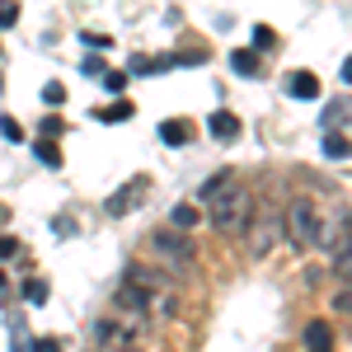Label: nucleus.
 I'll use <instances>...</instances> for the list:
<instances>
[{
	"label": "nucleus",
	"instance_id": "6ab92c4d",
	"mask_svg": "<svg viewBox=\"0 0 352 352\" xmlns=\"http://www.w3.org/2000/svg\"><path fill=\"white\" fill-rule=\"evenodd\" d=\"M47 292H52V287H47V277H28V282H24V300H28V305H43Z\"/></svg>",
	"mask_w": 352,
	"mask_h": 352
},
{
	"label": "nucleus",
	"instance_id": "aec40b11",
	"mask_svg": "<svg viewBox=\"0 0 352 352\" xmlns=\"http://www.w3.org/2000/svg\"><path fill=\"white\" fill-rule=\"evenodd\" d=\"M333 277H343V287H352V244L333 254Z\"/></svg>",
	"mask_w": 352,
	"mask_h": 352
},
{
	"label": "nucleus",
	"instance_id": "b1692460",
	"mask_svg": "<svg viewBox=\"0 0 352 352\" xmlns=\"http://www.w3.org/2000/svg\"><path fill=\"white\" fill-rule=\"evenodd\" d=\"M104 89H109V94H122V89H127V71H109V76H104Z\"/></svg>",
	"mask_w": 352,
	"mask_h": 352
},
{
	"label": "nucleus",
	"instance_id": "423d86ee",
	"mask_svg": "<svg viewBox=\"0 0 352 352\" xmlns=\"http://www.w3.org/2000/svg\"><path fill=\"white\" fill-rule=\"evenodd\" d=\"M282 85H287V94H292V99H305V104H310V99H320V76H315V71H292Z\"/></svg>",
	"mask_w": 352,
	"mask_h": 352
},
{
	"label": "nucleus",
	"instance_id": "f704fd0d",
	"mask_svg": "<svg viewBox=\"0 0 352 352\" xmlns=\"http://www.w3.org/2000/svg\"><path fill=\"white\" fill-rule=\"evenodd\" d=\"M5 217H10V212H5V202H0V221H5Z\"/></svg>",
	"mask_w": 352,
	"mask_h": 352
},
{
	"label": "nucleus",
	"instance_id": "a878e982",
	"mask_svg": "<svg viewBox=\"0 0 352 352\" xmlns=\"http://www.w3.org/2000/svg\"><path fill=\"white\" fill-rule=\"evenodd\" d=\"M0 136H5V141H24V127H19L14 118H0Z\"/></svg>",
	"mask_w": 352,
	"mask_h": 352
},
{
	"label": "nucleus",
	"instance_id": "393cba45",
	"mask_svg": "<svg viewBox=\"0 0 352 352\" xmlns=\"http://www.w3.org/2000/svg\"><path fill=\"white\" fill-rule=\"evenodd\" d=\"M333 310H338V315H352V287H338V292H333Z\"/></svg>",
	"mask_w": 352,
	"mask_h": 352
},
{
	"label": "nucleus",
	"instance_id": "a211bd4d",
	"mask_svg": "<svg viewBox=\"0 0 352 352\" xmlns=\"http://www.w3.org/2000/svg\"><path fill=\"white\" fill-rule=\"evenodd\" d=\"M230 184H235V174H230V169H221V174H212V179L202 184V197L212 202V197H217V192H226V188H230Z\"/></svg>",
	"mask_w": 352,
	"mask_h": 352
},
{
	"label": "nucleus",
	"instance_id": "20e7f679",
	"mask_svg": "<svg viewBox=\"0 0 352 352\" xmlns=\"http://www.w3.org/2000/svg\"><path fill=\"white\" fill-rule=\"evenodd\" d=\"M146 192H151V179H146V174H136V179H127L118 192H109L104 212H109V217H127V212L141 207V197H146Z\"/></svg>",
	"mask_w": 352,
	"mask_h": 352
},
{
	"label": "nucleus",
	"instance_id": "39448f33",
	"mask_svg": "<svg viewBox=\"0 0 352 352\" xmlns=\"http://www.w3.org/2000/svg\"><path fill=\"white\" fill-rule=\"evenodd\" d=\"M151 300H155V292L132 287V282H122V287L113 292V305H118V310H132V315H151Z\"/></svg>",
	"mask_w": 352,
	"mask_h": 352
},
{
	"label": "nucleus",
	"instance_id": "f8f14e48",
	"mask_svg": "<svg viewBox=\"0 0 352 352\" xmlns=\"http://www.w3.org/2000/svg\"><path fill=\"white\" fill-rule=\"evenodd\" d=\"M230 66H235V76H258V52L254 47H240V52H230Z\"/></svg>",
	"mask_w": 352,
	"mask_h": 352
},
{
	"label": "nucleus",
	"instance_id": "473e14b6",
	"mask_svg": "<svg viewBox=\"0 0 352 352\" xmlns=\"http://www.w3.org/2000/svg\"><path fill=\"white\" fill-rule=\"evenodd\" d=\"M343 80L352 85V56H348V61H343Z\"/></svg>",
	"mask_w": 352,
	"mask_h": 352
},
{
	"label": "nucleus",
	"instance_id": "5701e85b",
	"mask_svg": "<svg viewBox=\"0 0 352 352\" xmlns=\"http://www.w3.org/2000/svg\"><path fill=\"white\" fill-rule=\"evenodd\" d=\"M19 24V5L14 0H0V28H14Z\"/></svg>",
	"mask_w": 352,
	"mask_h": 352
},
{
	"label": "nucleus",
	"instance_id": "72a5a7b5",
	"mask_svg": "<svg viewBox=\"0 0 352 352\" xmlns=\"http://www.w3.org/2000/svg\"><path fill=\"white\" fill-rule=\"evenodd\" d=\"M122 352H141V348H136V343H127V348H122Z\"/></svg>",
	"mask_w": 352,
	"mask_h": 352
},
{
	"label": "nucleus",
	"instance_id": "412c9836",
	"mask_svg": "<svg viewBox=\"0 0 352 352\" xmlns=\"http://www.w3.org/2000/svg\"><path fill=\"white\" fill-rule=\"evenodd\" d=\"M61 132H66V122H61L56 113H47V118L38 122V136H47V141H56V136H61Z\"/></svg>",
	"mask_w": 352,
	"mask_h": 352
},
{
	"label": "nucleus",
	"instance_id": "dca6fc26",
	"mask_svg": "<svg viewBox=\"0 0 352 352\" xmlns=\"http://www.w3.org/2000/svg\"><path fill=\"white\" fill-rule=\"evenodd\" d=\"M324 155H329V160H348V155H352V141L343 132H329L324 136Z\"/></svg>",
	"mask_w": 352,
	"mask_h": 352
},
{
	"label": "nucleus",
	"instance_id": "bb28decb",
	"mask_svg": "<svg viewBox=\"0 0 352 352\" xmlns=\"http://www.w3.org/2000/svg\"><path fill=\"white\" fill-rule=\"evenodd\" d=\"M272 43H277V33H272L268 24H258V28H254V47H272Z\"/></svg>",
	"mask_w": 352,
	"mask_h": 352
},
{
	"label": "nucleus",
	"instance_id": "e433bc0d",
	"mask_svg": "<svg viewBox=\"0 0 352 352\" xmlns=\"http://www.w3.org/2000/svg\"><path fill=\"white\" fill-rule=\"evenodd\" d=\"M0 89H5V76H0Z\"/></svg>",
	"mask_w": 352,
	"mask_h": 352
},
{
	"label": "nucleus",
	"instance_id": "2f4dec72",
	"mask_svg": "<svg viewBox=\"0 0 352 352\" xmlns=\"http://www.w3.org/2000/svg\"><path fill=\"white\" fill-rule=\"evenodd\" d=\"M33 352H61V338H38Z\"/></svg>",
	"mask_w": 352,
	"mask_h": 352
},
{
	"label": "nucleus",
	"instance_id": "1a4fd4ad",
	"mask_svg": "<svg viewBox=\"0 0 352 352\" xmlns=\"http://www.w3.org/2000/svg\"><path fill=\"white\" fill-rule=\"evenodd\" d=\"M300 338H305V352H333V329H329V320H310Z\"/></svg>",
	"mask_w": 352,
	"mask_h": 352
},
{
	"label": "nucleus",
	"instance_id": "7c9ffc66",
	"mask_svg": "<svg viewBox=\"0 0 352 352\" xmlns=\"http://www.w3.org/2000/svg\"><path fill=\"white\" fill-rule=\"evenodd\" d=\"M85 43H89V47H113V38L109 33H80Z\"/></svg>",
	"mask_w": 352,
	"mask_h": 352
},
{
	"label": "nucleus",
	"instance_id": "c756f323",
	"mask_svg": "<svg viewBox=\"0 0 352 352\" xmlns=\"http://www.w3.org/2000/svg\"><path fill=\"white\" fill-rule=\"evenodd\" d=\"M80 71H85V76H104V56H85Z\"/></svg>",
	"mask_w": 352,
	"mask_h": 352
},
{
	"label": "nucleus",
	"instance_id": "6e6552de",
	"mask_svg": "<svg viewBox=\"0 0 352 352\" xmlns=\"http://www.w3.org/2000/svg\"><path fill=\"white\" fill-rule=\"evenodd\" d=\"M207 127H212V136H217L221 146L240 141V118H235V113H226V109H217V113H212V118H207Z\"/></svg>",
	"mask_w": 352,
	"mask_h": 352
},
{
	"label": "nucleus",
	"instance_id": "4c0bfd02",
	"mask_svg": "<svg viewBox=\"0 0 352 352\" xmlns=\"http://www.w3.org/2000/svg\"><path fill=\"white\" fill-rule=\"evenodd\" d=\"M99 352H104V348H99Z\"/></svg>",
	"mask_w": 352,
	"mask_h": 352
},
{
	"label": "nucleus",
	"instance_id": "f257e3e1",
	"mask_svg": "<svg viewBox=\"0 0 352 352\" xmlns=\"http://www.w3.org/2000/svg\"><path fill=\"white\" fill-rule=\"evenodd\" d=\"M254 212H258V202H254V188H244V184H230L226 192L212 197V226L221 235H244Z\"/></svg>",
	"mask_w": 352,
	"mask_h": 352
},
{
	"label": "nucleus",
	"instance_id": "4468645a",
	"mask_svg": "<svg viewBox=\"0 0 352 352\" xmlns=\"http://www.w3.org/2000/svg\"><path fill=\"white\" fill-rule=\"evenodd\" d=\"M338 122H352V99H333V104L324 109V127L329 132H333Z\"/></svg>",
	"mask_w": 352,
	"mask_h": 352
},
{
	"label": "nucleus",
	"instance_id": "0eeeda50",
	"mask_svg": "<svg viewBox=\"0 0 352 352\" xmlns=\"http://www.w3.org/2000/svg\"><path fill=\"white\" fill-rule=\"evenodd\" d=\"M94 338H99V348H118V343L127 348L132 343V329L122 324V320H99L94 324Z\"/></svg>",
	"mask_w": 352,
	"mask_h": 352
},
{
	"label": "nucleus",
	"instance_id": "ddd939ff",
	"mask_svg": "<svg viewBox=\"0 0 352 352\" xmlns=\"http://www.w3.org/2000/svg\"><path fill=\"white\" fill-rule=\"evenodd\" d=\"M132 104H127V99H113V104H104V109H94V118H99V122H127V118H132Z\"/></svg>",
	"mask_w": 352,
	"mask_h": 352
},
{
	"label": "nucleus",
	"instance_id": "4be33fe9",
	"mask_svg": "<svg viewBox=\"0 0 352 352\" xmlns=\"http://www.w3.org/2000/svg\"><path fill=\"white\" fill-rule=\"evenodd\" d=\"M43 99H47L52 109H56V104H66V85H61V80H47V85H43Z\"/></svg>",
	"mask_w": 352,
	"mask_h": 352
},
{
	"label": "nucleus",
	"instance_id": "9d476101",
	"mask_svg": "<svg viewBox=\"0 0 352 352\" xmlns=\"http://www.w3.org/2000/svg\"><path fill=\"white\" fill-rule=\"evenodd\" d=\"M192 136H197V132H192L188 118H164V122H160V141H164V146H188Z\"/></svg>",
	"mask_w": 352,
	"mask_h": 352
},
{
	"label": "nucleus",
	"instance_id": "9b49d317",
	"mask_svg": "<svg viewBox=\"0 0 352 352\" xmlns=\"http://www.w3.org/2000/svg\"><path fill=\"white\" fill-rule=\"evenodd\" d=\"M122 282H132V287H146V292H155L160 287V272H151L146 263H127V277Z\"/></svg>",
	"mask_w": 352,
	"mask_h": 352
},
{
	"label": "nucleus",
	"instance_id": "f3484780",
	"mask_svg": "<svg viewBox=\"0 0 352 352\" xmlns=\"http://www.w3.org/2000/svg\"><path fill=\"white\" fill-rule=\"evenodd\" d=\"M197 221H202V212H197L192 202H179V207H174V230H192Z\"/></svg>",
	"mask_w": 352,
	"mask_h": 352
},
{
	"label": "nucleus",
	"instance_id": "f03ea898",
	"mask_svg": "<svg viewBox=\"0 0 352 352\" xmlns=\"http://www.w3.org/2000/svg\"><path fill=\"white\" fill-rule=\"evenodd\" d=\"M151 254H160L169 268H188V258H192L188 230H155L151 235Z\"/></svg>",
	"mask_w": 352,
	"mask_h": 352
},
{
	"label": "nucleus",
	"instance_id": "7ed1b4c3",
	"mask_svg": "<svg viewBox=\"0 0 352 352\" xmlns=\"http://www.w3.org/2000/svg\"><path fill=\"white\" fill-rule=\"evenodd\" d=\"M315 235H320V217H315V202H292V212H287V240L296 244H315Z\"/></svg>",
	"mask_w": 352,
	"mask_h": 352
},
{
	"label": "nucleus",
	"instance_id": "c85d7f7f",
	"mask_svg": "<svg viewBox=\"0 0 352 352\" xmlns=\"http://www.w3.org/2000/svg\"><path fill=\"white\" fill-rule=\"evenodd\" d=\"M19 254V240L14 235H0V258H14Z\"/></svg>",
	"mask_w": 352,
	"mask_h": 352
},
{
	"label": "nucleus",
	"instance_id": "c9c22d12",
	"mask_svg": "<svg viewBox=\"0 0 352 352\" xmlns=\"http://www.w3.org/2000/svg\"><path fill=\"white\" fill-rule=\"evenodd\" d=\"M0 292H5V272H0Z\"/></svg>",
	"mask_w": 352,
	"mask_h": 352
},
{
	"label": "nucleus",
	"instance_id": "cd10ccee",
	"mask_svg": "<svg viewBox=\"0 0 352 352\" xmlns=\"http://www.w3.org/2000/svg\"><path fill=\"white\" fill-rule=\"evenodd\" d=\"M202 61H207V52H197V47H192V52H179V56H174V66H202Z\"/></svg>",
	"mask_w": 352,
	"mask_h": 352
},
{
	"label": "nucleus",
	"instance_id": "2eb2a0df",
	"mask_svg": "<svg viewBox=\"0 0 352 352\" xmlns=\"http://www.w3.org/2000/svg\"><path fill=\"white\" fill-rule=\"evenodd\" d=\"M33 155L47 164V169H61V151H56V141H47V136H38V141H33Z\"/></svg>",
	"mask_w": 352,
	"mask_h": 352
}]
</instances>
